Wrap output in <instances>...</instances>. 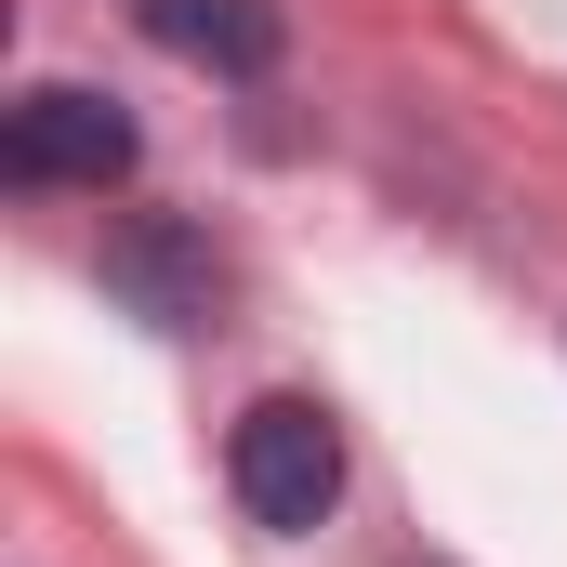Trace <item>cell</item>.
<instances>
[{"label":"cell","instance_id":"1","mask_svg":"<svg viewBox=\"0 0 567 567\" xmlns=\"http://www.w3.org/2000/svg\"><path fill=\"white\" fill-rule=\"evenodd\" d=\"M225 488H238V515L251 528H330V502H343V423L317 410V396H251L238 435H225Z\"/></svg>","mask_w":567,"mask_h":567},{"label":"cell","instance_id":"2","mask_svg":"<svg viewBox=\"0 0 567 567\" xmlns=\"http://www.w3.org/2000/svg\"><path fill=\"white\" fill-rule=\"evenodd\" d=\"M145 158L133 106H106V93H80V80H40V93H13V120H0V172L13 185H120Z\"/></svg>","mask_w":567,"mask_h":567},{"label":"cell","instance_id":"3","mask_svg":"<svg viewBox=\"0 0 567 567\" xmlns=\"http://www.w3.org/2000/svg\"><path fill=\"white\" fill-rule=\"evenodd\" d=\"M106 290L133 303L145 330H225V251L198 225H172V212H133L106 238Z\"/></svg>","mask_w":567,"mask_h":567},{"label":"cell","instance_id":"4","mask_svg":"<svg viewBox=\"0 0 567 567\" xmlns=\"http://www.w3.org/2000/svg\"><path fill=\"white\" fill-rule=\"evenodd\" d=\"M145 40L185 53V66H212V80H265L290 53V13L278 0H145Z\"/></svg>","mask_w":567,"mask_h":567}]
</instances>
